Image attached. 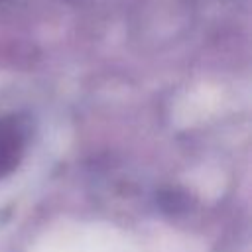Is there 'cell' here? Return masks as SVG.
Listing matches in <instances>:
<instances>
[{"mask_svg":"<svg viewBox=\"0 0 252 252\" xmlns=\"http://www.w3.org/2000/svg\"><path fill=\"white\" fill-rule=\"evenodd\" d=\"M24 146V136L12 120H2L0 122V175L10 171L18 159L20 152Z\"/></svg>","mask_w":252,"mask_h":252,"instance_id":"cell-1","label":"cell"}]
</instances>
